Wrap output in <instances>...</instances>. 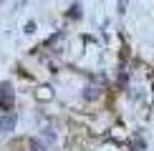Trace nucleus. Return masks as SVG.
Listing matches in <instances>:
<instances>
[{"instance_id":"f03ea898","label":"nucleus","mask_w":154,"mask_h":151,"mask_svg":"<svg viewBox=\"0 0 154 151\" xmlns=\"http://www.w3.org/2000/svg\"><path fill=\"white\" fill-rule=\"evenodd\" d=\"M124 5H126V0H119V13H124Z\"/></svg>"},{"instance_id":"f257e3e1","label":"nucleus","mask_w":154,"mask_h":151,"mask_svg":"<svg viewBox=\"0 0 154 151\" xmlns=\"http://www.w3.org/2000/svg\"><path fill=\"white\" fill-rule=\"evenodd\" d=\"M13 126H15V116L8 113V116H0V134H8L13 131Z\"/></svg>"}]
</instances>
